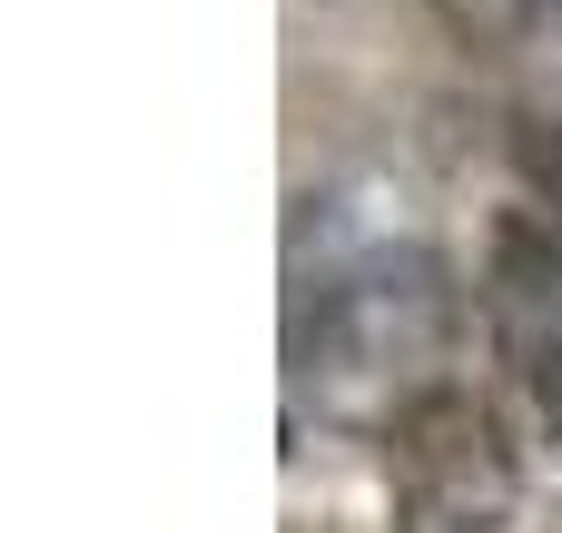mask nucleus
Wrapping results in <instances>:
<instances>
[{
	"mask_svg": "<svg viewBox=\"0 0 562 533\" xmlns=\"http://www.w3.org/2000/svg\"><path fill=\"white\" fill-rule=\"evenodd\" d=\"M504 346H514V376H524V396H533V415H543V435L562 455V307L514 257H504Z\"/></svg>",
	"mask_w": 562,
	"mask_h": 533,
	"instance_id": "nucleus-3",
	"label": "nucleus"
},
{
	"mask_svg": "<svg viewBox=\"0 0 562 533\" xmlns=\"http://www.w3.org/2000/svg\"><path fill=\"white\" fill-rule=\"evenodd\" d=\"M445 326H454L445 267L425 247H375L316 287V317H296V376H316L336 406H356L366 386H395V406H425V386L405 376L445 356Z\"/></svg>",
	"mask_w": 562,
	"mask_h": 533,
	"instance_id": "nucleus-1",
	"label": "nucleus"
},
{
	"mask_svg": "<svg viewBox=\"0 0 562 533\" xmlns=\"http://www.w3.org/2000/svg\"><path fill=\"white\" fill-rule=\"evenodd\" d=\"M524 10H543V20H562V0H524Z\"/></svg>",
	"mask_w": 562,
	"mask_h": 533,
	"instance_id": "nucleus-5",
	"label": "nucleus"
},
{
	"mask_svg": "<svg viewBox=\"0 0 562 533\" xmlns=\"http://www.w3.org/2000/svg\"><path fill=\"white\" fill-rule=\"evenodd\" d=\"M524 168H533V188L562 208V119H533L524 129Z\"/></svg>",
	"mask_w": 562,
	"mask_h": 533,
	"instance_id": "nucleus-4",
	"label": "nucleus"
},
{
	"mask_svg": "<svg viewBox=\"0 0 562 533\" xmlns=\"http://www.w3.org/2000/svg\"><path fill=\"white\" fill-rule=\"evenodd\" d=\"M385 514L395 533H504L514 524V455L464 386H435L385 425Z\"/></svg>",
	"mask_w": 562,
	"mask_h": 533,
	"instance_id": "nucleus-2",
	"label": "nucleus"
}]
</instances>
